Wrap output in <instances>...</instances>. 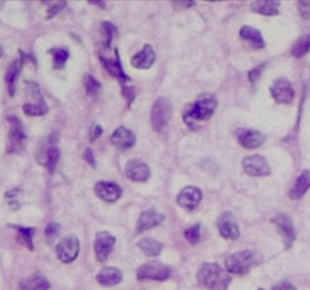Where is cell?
Returning <instances> with one entry per match:
<instances>
[{"label":"cell","mask_w":310,"mask_h":290,"mask_svg":"<svg viewBox=\"0 0 310 290\" xmlns=\"http://www.w3.org/2000/svg\"><path fill=\"white\" fill-rule=\"evenodd\" d=\"M216 97L212 94H202L192 104H188L185 112H183V121L192 127L195 123L207 121L215 109H216Z\"/></svg>","instance_id":"1"},{"label":"cell","mask_w":310,"mask_h":290,"mask_svg":"<svg viewBox=\"0 0 310 290\" xmlns=\"http://www.w3.org/2000/svg\"><path fill=\"white\" fill-rule=\"evenodd\" d=\"M198 283L209 290H227L232 283L229 274L216 263H205L198 271Z\"/></svg>","instance_id":"2"},{"label":"cell","mask_w":310,"mask_h":290,"mask_svg":"<svg viewBox=\"0 0 310 290\" xmlns=\"http://www.w3.org/2000/svg\"><path fill=\"white\" fill-rule=\"evenodd\" d=\"M262 261V256L254 251H239L226 258V269L230 274H247Z\"/></svg>","instance_id":"3"},{"label":"cell","mask_w":310,"mask_h":290,"mask_svg":"<svg viewBox=\"0 0 310 290\" xmlns=\"http://www.w3.org/2000/svg\"><path fill=\"white\" fill-rule=\"evenodd\" d=\"M171 101L167 97H159L154 101L153 109H151V115H150V121H151L153 130H156L158 133H164L168 121L171 120Z\"/></svg>","instance_id":"4"},{"label":"cell","mask_w":310,"mask_h":290,"mask_svg":"<svg viewBox=\"0 0 310 290\" xmlns=\"http://www.w3.org/2000/svg\"><path fill=\"white\" fill-rule=\"evenodd\" d=\"M59 156H61V153H59V148L55 144V136H50L44 142H41V145L38 148V153H36L38 162L42 166H46L50 172L55 171L56 163L59 161Z\"/></svg>","instance_id":"5"},{"label":"cell","mask_w":310,"mask_h":290,"mask_svg":"<svg viewBox=\"0 0 310 290\" xmlns=\"http://www.w3.org/2000/svg\"><path fill=\"white\" fill-rule=\"evenodd\" d=\"M171 269L168 266H165L164 263L159 261H150L142 264L137 272L138 280H158V281H164L170 277Z\"/></svg>","instance_id":"6"},{"label":"cell","mask_w":310,"mask_h":290,"mask_svg":"<svg viewBox=\"0 0 310 290\" xmlns=\"http://www.w3.org/2000/svg\"><path fill=\"white\" fill-rule=\"evenodd\" d=\"M9 136H8V153H18L23 148L26 135L20 120L17 117H9Z\"/></svg>","instance_id":"7"},{"label":"cell","mask_w":310,"mask_h":290,"mask_svg":"<svg viewBox=\"0 0 310 290\" xmlns=\"http://www.w3.org/2000/svg\"><path fill=\"white\" fill-rule=\"evenodd\" d=\"M242 168H243L245 174H248L251 177H265V175L271 174V166L268 161L259 154L247 156L242 161Z\"/></svg>","instance_id":"8"},{"label":"cell","mask_w":310,"mask_h":290,"mask_svg":"<svg viewBox=\"0 0 310 290\" xmlns=\"http://www.w3.org/2000/svg\"><path fill=\"white\" fill-rule=\"evenodd\" d=\"M79 248H80V243H79V239L76 236H67L64 237L58 247H56V254L58 258L62 261V263H71L74 261L77 254H79Z\"/></svg>","instance_id":"9"},{"label":"cell","mask_w":310,"mask_h":290,"mask_svg":"<svg viewBox=\"0 0 310 290\" xmlns=\"http://www.w3.org/2000/svg\"><path fill=\"white\" fill-rule=\"evenodd\" d=\"M271 96L280 104H287L294 100L295 91L292 88V83L286 77H278L271 86Z\"/></svg>","instance_id":"10"},{"label":"cell","mask_w":310,"mask_h":290,"mask_svg":"<svg viewBox=\"0 0 310 290\" xmlns=\"http://www.w3.org/2000/svg\"><path fill=\"white\" fill-rule=\"evenodd\" d=\"M115 247V237L107 233V231H99L96 236V242H94V251H96V258L103 263L107 260L109 254L112 253Z\"/></svg>","instance_id":"11"},{"label":"cell","mask_w":310,"mask_h":290,"mask_svg":"<svg viewBox=\"0 0 310 290\" xmlns=\"http://www.w3.org/2000/svg\"><path fill=\"white\" fill-rule=\"evenodd\" d=\"M216 227H218V230H219V233H221V236L224 239L235 240V239L239 237V227L236 224V219H235L233 213H230V212H226L218 218Z\"/></svg>","instance_id":"12"},{"label":"cell","mask_w":310,"mask_h":290,"mask_svg":"<svg viewBox=\"0 0 310 290\" xmlns=\"http://www.w3.org/2000/svg\"><path fill=\"white\" fill-rule=\"evenodd\" d=\"M273 222L276 224L281 237H283V242H284V248L289 250L295 240V228H294V224L291 221L289 216L286 215H277L276 218L273 219Z\"/></svg>","instance_id":"13"},{"label":"cell","mask_w":310,"mask_h":290,"mask_svg":"<svg viewBox=\"0 0 310 290\" xmlns=\"http://www.w3.org/2000/svg\"><path fill=\"white\" fill-rule=\"evenodd\" d=\"M200 201H202V191L195 186H186L177 195V204L188 210L195 209Z\"/></svg>","instance_id":"14"},{"label":"cell","mask_w":310,"mask_h":290,"mask_svg":"<svg viewBox=\"0 0 310 290\" xmlns=\"http://www.w3.org/2000/svg\"><path fill=\"white\" fill-rule=\"evenodd\" d=\"M126 177L132 182H147L150 179V168L141 161H130L126 166Z\"/></svg>","instance_id":"15"},{"label":"cell","mask_w":310,"mask_h":290,"mask_svg":"<svg viewBox=\"0 0 310 290\" xmlns=\"http://www.w3.org/2000/svg\"><path fill=\"white\" fill-rule=\"evenodd\" d=\"M94 192L106 203H115L121 196V188L110 182H99L94 188Z\"/></svg>","instance_id":"16"},{"label":"cell","mask_w":310,"mask_h":290,"mask_svg":"<svg viewBox=\"0 0 310 290\" xmlns=\"http://www.w3.org/2000/svg\"><path fill=\"white\" fill-rule=\"evenodd\" d=\"M110 142L118 148H132L137 142V136L134 131L126 127H118L110 136Z\"/></svg>","instance_id":"17"},{"label":"cell","mask_w":310,"mask_h":290,"mask_svg":"<svg viewBox=\"0 0 310 290\" xmlns=\"http://www.w3.org/2000/svg\"><path fill=\"white\" fill-rule=\"evenodd\" d=\"M238 139H239L243 148L253 150V148H257L263 144L265 135L260 133L259 130H241L238 133Z\"/></svg>","instance_id":"18"},{"label":"cell","mask_w":310,"mask_h":290,"mask_svg":"<svg viewBox=\"0 0 310 290\" xmlns=\"http://www.w3.org/2000/svg\"><path fill=\"white\" fill-rule=\"evenodd\" d=\"M164 219H165V216L162 213H158L156 210H145L139 216L138 224H137V233L139 234L145 230H150L153 227L159 226Z\"/></svg>","instance_id":"19"},{"label":"cell","mask_w":310,"mask_h":290,"mask_svg":"<svg viewBox=\"0 0 310 290\" xmlns=\"http://www.w3.org/2000/svg\"><path fill=\"white\" fill-rule=\"evenodd\" d=\"M154 61H156V53H154L153 47L147 44V46H144V49L141 52H138L132 58V65L138 70H147L154 64Z\"/></svg>","instance_id":"20"},{"label":"cell","mask_w":310,"mask_h":290,"mask_svg":"<svg viewBox=\"0 0 310 290\" xmlns=\"http://www.w3.org/2000/svg\"><path fill=\"white\" fill-rule=\"evenodd\" d=\"M309 189H310V171L309 169H306V171H303V172L298 175V179L295 180V185H294V188L291 189L289 196H291L292 199H301V198L304 196V193L307 192Z\"/></svg>","instance_id":"21"},{"label":"cell","mask_w":310,"mask_h":290,"mask_svg":"<svg viewBox=\"0 0 310 290\" xmlns=\"http://www.w3.org/2000/svg\"><path fill=\"white\" fill-rule=\"evenodd\" d=\"M121 280H123V274H121V271L117 269V267H103V269L99 272V275H97V281H99L102 286H106V287L115 286V284H118Z\"/></svg>","instance_id":"22"},{"label":"cell","mask_w":310,"mask_h":290,"mask_svg":"<svg viewBox=\"0 0 310 290\" xmlns=\"http://www.w3.org/2000/svg\"><path fill=\"white\" fill-rule=\"evenodd\" d=\"M23 110H25V114L29 115V117H39V115L47 114V104H46L44 98H42L41 93H39V88H38L36 93H35L34 101H32V103H26V104L23 106Z\"/></svg>","instance_id":"23"},{"label":"cell","mask_w":310,"mask_h":290,"mask_svg":"<svg viewBox=\"0 0 310 290\" xmlns=\"http://www.w3.org/2000/svg\"><path fill=\"white\" fill-rule=\"evenodd\" d=\"M50 283L41 274H34L29 278L23 280L18 286V290H49Z\"/></svg>","instance_id":"24"},{"label":"cell","mask_w":310,"mask_h":290,"mask_svg":"<svg viewBox=\"0 0 310 290\" xmlns=\"http://www.w3.org/2000/svg\"><path fill=\"white\" fill-rule=\"evenodd\" d=\"M239 35H241L242 39H245L247 42H250L253 46V49H256V50H260V49L265 47V41L262 38V33L259 32L257 29L251 28V26H243V28H241Z\"/></svg>","instance_id":"25"},{"label":"cell","mask_w":310,"mask_h":290,"mask_svg":"<svg viewBox=\"0 0 310 290\" xmlns=\"http://www.w3.org/2000/svg\"><path fill=\"white\" fill-rule=\"evenodd\" d=\"M21 65H23V61H21V59H17V61H14L12 64L9 65V68H8V71H6L5 80H6V85H8V90H9V94H11V96H14V93H15V83H17V79H18Z\"/></svg>","instance_id":"26"},{"label":"cell","mask_w":310,"mask_h":290,"mask_svg":"<svg viewBox=\"0 0 310 290\" xmlns=\"http://www.w3.org/2000/svg\"><path fill=\"white\" fill-rule=\"evenodd\" d=\"M138 247L139 250L148 257H158L162 251V243L151 237H144L142 240H139Z\"/></svg>","instance_id":"27"},{"label":"cell","mask_w":310,"mask_h":290,"mask_svg":"<svg viewBox=\"0 0 310 290\" xmlns=\"http://www.w3.org/2000/svg\"><path fill=\"white\" fill-rule=\"evenodd\" d=\"M278 8H280V3L278 2H254L251 3V9L257 14H262V15H276L278 14Z\"/></svg>","instance_id":"28"},{"label":"cell","mask_w":310,"mask_h":290,"mask_svg":"<svg viewBox=\"0 0 310 290\" xmlns=\"http://www.w3.org/2000/svg\"><path fill=\"white\" fill-rule=\"evenodd\" d=\"M310 50V33L301 36L300 39H297V42L292 46V56L295 58H303L306 53H309Z\"/></svg>","instance_id":"29"},{"label":"cell","mask_w":310,"mask_h":290,"mask_svg":"<svg viewBox=\"0 0 310 290\" xmlns=\"http://www.w3.org/2000/svg\"><path fill=\"white\" fill-rule=\"evenodd\" d=\"M52 56H53V68L55 70H61L65 66V62L69 61L70 53L65 49H52L50 50Z\"/></svg>","instance_id":"30"},{"label":"cell","mask_w":310,"mask_h":290,"mask_svg":"<svg viewBox=\"0 0 310 290\" xmlns=\"http://www.w3.org/2000/svg\"><path fill=\"white\" fill-rule=\"evenodd\" d=\"M18 234L21 236V240L26 243V247L29 250H34V243H32V239H34L35 234V228H25V227H14Z\"/></svg>","instance_id":"31"},{"label":"cell","mask_w":310,"mask_h":290,"mask_svg":"<svg viewBox=\"0 0 310 290\" xmlns=\"http://www.w3.org/2000/svg\"><path fill=\"white\" fill-rule=\"evenodd\" d=\"M85 90H86V94H88V96L96 97L99 94V91H100V83H99L94 77L86 76V77H85Z\"/></svg>","instance_id":"32"},{"label":"cell","mask_w":310,"mask_h":290,"mask_svg":"<svg viewBox=\"0 0 310 290\" xmlns=\"http://www.w3.org/2000/svg\"><path fill=\"white\" fill-rule=\"evenodd\" d=\"M200 231H202V226H200V224H195V226L189 227V228L185 231V237H186L191 243H197L198 239H200Z\"/></svg>","instance_id":"33"},{"label":"cell","mask_w":310,"mask_h":290,"mask_svg":"<svg viewBox=\"0 0 310 290\" xmlns=\"http://www.w3.org/2000/svg\"><path fill=\"white\" fill-rule=\"evenodd\" d=\"M67 5L64 3V2H61V3H53V5H50V8H49V14H47V18H52V17H55L56 14H59L64 8H65Z\"/></svg>","instance_id":"34"},{"label":"cell","mask_w":310,"mask_h":290,"mask_svg":"<svg viewBox=\"0 0 310 290\" xmlns=\"http://www.w3.org/2000/svg\"><path fill=\"white\" fill-rule=\"evenodd\" d=\"M102 133H103L102 126H99V124H93V127L90 130V141H91V142H96V141L102 136Z\"/></svg>","instance_id":"35"},{"label":"cell","mask_w":310,"mask_h":290,"mask_svg":"<svg viewBox=\"0 0 310 290\" xmlns=\"http://www.w3.org/2000/svg\"><path fill=\"white\" fill-rule=\"evenodd\" d=\"M265 70V64L259 65V66H256L254 70H251L250 71V80L253 82V83H256L257 80H259V77L262 76V71Z\"/></svg>","instance_id":"36"},{"label":"cell","mask_w":310,"mask_h":290,"mask_svg":"<svg viewBox=\"0 0 310 290\" xmlns=\"http://www.w3.org/2000/svg\"><path fill=\"white\" fill-rule=\"evenodd\" d=\"M298 9H300V14L303 15V18L310 20V2H300Z\"/></svg>","instance_id":"37"},{"label":"cell","mask_w":310,"mask_h":290,"mask_svg":"<svg viewBox=\"0 0 310 290\" xmlns=\"http://www.w3.org/2000/svg\"><path fill=\"white\" fill-rule=\"evenodd\" d=\"M59 228H61V227L58 226V224H50V226L46 228V236H47L49 239H55V237L59 234Z\"/></svg>","instance_id":"38"},{"label":"cell","mask_w":310,"mask_h":290,"mask_svg":"<svg viewBox=\"0 0 310 290\" xmlns=\"http://www.w3.org/2000/svg\"><path fill=\"white\" fill-rule=\"evenodd\" d=\"M273 290H297L294 284H291L289 281H280L273 286Z\"/></svg>","instance_id":"39"},{"label":"cell","mask_w":310,"mask_h":290,"mask_svg":"<svg viewBox=\"0 0 310 290\" xmlns=\"http://www.w3.org/2000/svg\"><path fill=\"white\" fill-rule=\"evenodd\" d=\"M83 159L88 162L91 166H96V159H94V156H93V150H91V148H86V150H85Z\"/></svg>","instance_id":"40"},{"label":"cell","mask_w":310,"mask_h":290,"mask_svg":"<svg viewBox=\"0 0 310 290\" xmlns=\"http://www.w3.org/2000/svg\"><path fill=\"white\" fill-rule=\"evenodd\" d=\"M195 3L194 2H188V3H183V2H177V3H172V8L174 9H186V8H192Z\"/></svg>","instance_id":"41"},{"label":"cell","mask_w":310,"mask_h":290,"mask_svg":"<svg viewBox=\"0 0 310 290\" xmlns=\"http://www.w3.org/2000/svg\"><path fill=\"white\" fill-rule=\"evenodd\" d=\"M3 55V50H2V47H0V56Z\"/></svg>","instance_id":"42"},{"label":"cell","mask_w":310,"mask_h":290,"mask_svg":"<svg viewBox=\"0 0 310 290\" xmlns=\"http://www.w3.org/2000/svg\"><path fill=\"white\" fill-rule=\"evenodd\" d=\"M259 290H262V289H259Z\"/></svg>","instance_id":"43"}]
</instances>
